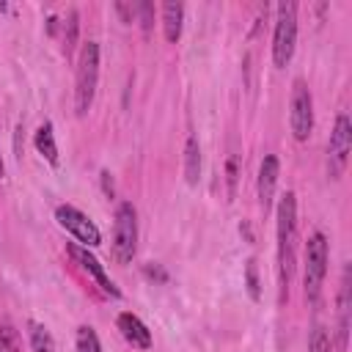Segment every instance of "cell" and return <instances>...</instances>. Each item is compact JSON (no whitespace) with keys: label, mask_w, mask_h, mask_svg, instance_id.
Masks as SVG:
<instances>
[{"label":"cell","mask_w":352,"mask_h":352,"mask_svg":"<svg viewBox=\"0 0 352 352\" xmlns=\"http://www.w3.org/2000/svg\"><path fill=\"white\" fill-rule=\"evenodd\" d=\"M297 258V195L289 190L278 201V283L280 300L289 297Z\"/></svg>","instance_id":"1"},{"label":"cell","mask_w":352,"mask_h":352,"mask_svg":"<svg viewBox=\"0 0 352 352\" xmlns=\"http://www.w3.org/2000/svg\"><path fill=\"white\" fill-rule=\"evenodd\" d=\"M96 82H99V44L85 41L80 50L77 60V74H74V113L85 116L94 104L96 96Z\"/></svg>","instance_id":"2"},{"label":"cell","mask_w":352,"mask_h":352,"mask_svg":"<svg viewBox=\"0 0 352 352\" xmlns=\"http://www.w3.org/2000/svg\"><path fill=\"white\" fill-rule=\"evenodd\" d=\"M327 258H330V242L322 231H314L305 242V270H302V289L311 305L319 300V292L327 275Z\"/></svg>","instance_id":"3"},{"label":"cell","mask_w":352,"mask_h":352,"mask_svg":"<svg viewBox=\"0 0 352 352\" xmlns=\"http://www.w3.org/2000/svg\"><path fill=\"white\" fill-rule=\"evenodd\" d=\"M278 19L272 33V63L278 69L289 66L294 47H297V6L294 3H278Z\"/></svg>","instance_id":"4"},{"label":"cell","mask_w":352,"mask_h":352,"mask_svg":"<svg viewBox=\"0 0 352 352\" xmlns=\"http://www.w3.org/2000/svg\"><path fill=\"white\" fill-rule=\"evenodd\" d=\"M138 250V212L129 201H121L113 220V256L118 264H129Z\"/></svg>","instance_id":"5"},{"label":"cell","mask_w":352,"mask_h":352,"mask_svg":"<svg viewBox=\"0 0 352 352\" xmlns=\"http://www.w3.org/2000/svg\"><path fill=\"white\" fill-rule=\"evenodd\" d=\"M349 148H352V124L346 113H338L336 126L330 132V143H327V176L330 179H341L346 160H349Z\"/></svg>","instance_id":"6"},{"label":"cell","mask_w":352,"mask_h":352,"mask_svg":"<svg viewBox=\"0 0 352 352\" xmlns=\"http://www.w3.org/2000/svg\"><path fill=\"white\" fill-rule=\"evenodd\" d=\"M289 124H292V135L294 140H308L311 129H314V96L305 85V80H294L292 85V113H289Z\"/></svg>","instance_id":"7"},{"label":"cell","mask_w":352,"mask_h":352,"mask_svg":"<svg viewBox=\"0 0 352 352\" xmlns=\"http://www.w3.org/2000/svg\"><path fill=\"white\" fill-rule=\"evenodd\" d=\"M55 220H58V226L60 228H66L82 248H96L99 242H102V234H99V228L94 226V220H88V214H82L77 206H72V204H60L58 209H55Z\"/></svg>","instance_id":"8"},{"label":"cell","mask_w":352,"mask_h":352,"mask_svg":"<svg viewBox=\"0 0 352 352\" xmlns=\"http://www.w3.org/2000/svg\"><path fill=\"white\" fill-rule=\"evenodd\" d=\"M66 250H69V256H72V258H74V261H77V264H80V267H82V270L96 280V286H99L107 297H113V300H118V297H121L118 286L107 278L104 267L96 261V256H91V253H88V248H82V245H77V242H69V245H66Z\"/></svg>","instance_id":"9"},{"label":"cell","mask_w":352,"mask_h":352,"mask_svg":"<svg viewBox=\"0 0 352 352\" xmlns=\"http://www.w3.org/2000/svg\"><path fill=\"white\" fill-rule=\"evenodd\" d=\"M280 176V162L275 154H267L258 165V179H256V192H258V206L267 214L272 209V195H275V184Z\"/></svg>","instance_id":"10"},{"label":"cell","mask_w":352,"mask_h":352,"mask_svg":"<svg viewBox=\"0 0 352 352\" xmlns=\"http://www.w3.org/2000/svg\"><path fill=\"white\" fill-rule=\"evenodd\" d=\"M116 324H118L121 336L126 338V344H132L135 349H148V346H151V330H148L135 314H129V311L118 314Z\"/></svg>","instance_id":"11"},{"label":"cell","mask_w":352,"mask_h":352,"mask_svg":"<svg viewBox=\"0 0 352 352\" xmlns=\"http://www.w3.org/2000/svg\"><path fill=\"white\" fill-rule=\"evenodd\" d=\"M182 22H184V6L182 3H162V33L170 44L179 41Z\"/></svg>","instance_id":"12"},{"label":"cell","mask_w":352,"mask_h":352,"mask_svg":"<svg viewBox=\"0 0 352 352\" xmlns=\"http://www.w3.org/2000/svg\"><path fill=\"white\" fill-rule=\"evenodd\" d=\"M346 327H349V270H344L341 292H338V349H346Z\"/></svg>","instance_id":"13"},{"label":"cell","mask_w":352,"mask_h":352,"mask_svg":"<svg viewBox=\"0 0 352 352\" xmlns=\"http://www.w3.org/2000/svg\"><path fill=\"white\" fill-rule=\"evenodd\" d=\"M33 146H36V151H38L47 162L58 165V143H55V132H52V124H50V121H44V124L33 132Z\"/></svg>","instance_id":"14"},{"label":"cell","mask_w":352,"mask_h":352,"mask_svg":"<svg viewBox=\"0 0 352 352\" xmlns=\"http://www.w3.org/2000/svg\"><path fill=\"white\" fill-rule=\"evenodd\" d=\"M184 179L187 184H198L201 179V143L195 135H190L184 146Z\"/></svg>","instance_id":"15"},{"label":"cell","mask_w":352,"mask_h":352,"mask_svg":"<svg viewBox=\"0 0 352 352\" xmlns=\"http://www.w3.org/2000/svg\"><path fill=\"white\" fill-rule=\"evenodd\" d=\"M28 333H30V346H33V352H55L52 336L47 333V327H44V324L30 322V324H28Z\"/></svg>","instance_id":"16"},{"label":"cell","mask_w":352,"mask_h":352,"mask_svg":"<svg viewBox=\"0 0 352 352\" xmlns=\"http://www.w3.org/2000/svg\"><path fill=\"white\" fill-rule=\"evenodd\" d=\"M80 16H77V11L72 8L69 14H66V22H63V52H66V58L74 52V44H77V30H80V22H77Z\"/></svg>","instance_id":"17"},{"label":"cell","mask_w":352,"mask_h":352,"mask_svg":"<svg viewBox=\"0 0 352 352\" xmlns=\"http://www.w3.org/2000/svg\"><path fill=\"white\" fill-rule=\"evenodd\" d=\"M77 352H102V344H99V336L91 324H82L77 327Z\"/></svg>","instance_id":"18"},{"label":"cell","mask_w":352,"mask_h":352,"mask_svg":"<svg viewBox=\"0 0 352 352\" xmlns=\"http://www.w3.org/2000/svg\"><path fill=\"white\" fill-rule=\"evenodd\" d=\"M308 352H333V341L324 324H314L311 336H308Z\"/></svg>","instance_id":"19"},{"label":"cell","mask_w":352,"mask_h":352,"mask_svg":"<svg viewBox=\"0 0 352 352\" xmlns=\"http://www.w3.org/2000/svg\"><path fill=\"white\" fill-rule=\"evenodd\" d=\"M0 352H19V336L8 322L0 327Z\"/></svg>","instance_id":"20"},{"label":"cell","mask_w":352,"mask_h":352,"mask_svg":"<svg viewBox=\"0 0 352 352\" xmlns=\"http://www.w3.org/2000/svg\"><path fill=\"white\" fill-rule=\"evenodd\" d=\"M245 278H248V294H250L253 300H258L261 292H258V272H256V261H253V258H250L248 267H245Z\"/></svg>","instance_id":"21"},{"label":"cell","mask_w":352,"mask_h":352,"mask_svg":"<svg viewBox=\"0 0 352 352\" xmlns=\"http://www.w3.org/2000/svg\"><path fill=\"white\" fill-rule=\"evenodd\" d=\"M135 14L140 16L143 30L148 33V30H151V22H154V6H151V3H135Z\"/></svg>","instance_id":"22"},{"label":"cell","mask_w":352,"mask_h":352,"mask_svg":"<svg viewBox=\"0 0 352 352\" xmlns=\"http://www.w3.org/2000/svg\"><path fill=\"white\" fill-rule=\"evenodd\" d=\"M226 173H228V195H234V192H236V154L228 157Z\"/></svg>","instance_id":"23"},{"label":"cell","mask_w":352,"mask_h":352,"mask_svg":"<svg viewBox=\"0 0 352 352\" xmlns=\"http://www.w3.org/2000/svg\"><path fill=\"white\" fill-rule=\"evenodd\" d=\"M102 184H104V192L113 195V182H110V173L107 170H102Z\"/></svg>","instance_id":"24"},{"label":"cell","mask_w":352,"mask_h":352,"mask_svg":"<svg viewBox=\"0 0 352 352\" xmlns=\"http://www.w3.org/2000/svg\"><path fill=\"white\" fill-rule=\"evenodd\" d=\"M3 170H6V168H3V157H0V179H3Z\"/></svg>","instance_id":"25"}]
</instances>
